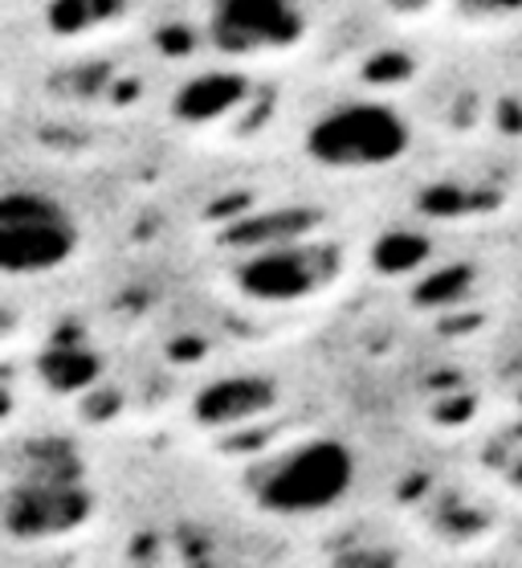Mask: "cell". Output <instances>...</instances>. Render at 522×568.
Masks as SVG:
<instances>
[{
	"mask_svg": "<svg viewBox=\"0 0 522 568\" xmlns=\"http://www.w3.org/2000/svg\"><path fill=\"white\" fill-rule=\"evenodd\" d=\"M319 0H192L188 38L196 50L229 58L269 78H298L327 38Z\"/></svg>",
	"mask_w": 522,
	"mask_h": 568,
	"instance_id": "cell-4",
	"label": "cell"
},
{
	"mask_svg": "<svg viewBox=\"0 0 522 568\" xmlns=\"http://www.w3.org/2000/svg\"><path fill=\"white\" fill-rule=\"evenodd\" d=\"M368 254V237H347L339 225L306 237L213 254V286L237 315L286 320L351 295V286L364 283Z\"/></svg>",
	"mask_w": 522,
	"mask_h": 568,
	"instance_id": "cell-3",
	"label": "cell"
},
{
	"mask_svg": "<svg viewBox=\"0 0 522 568\" xmlns=\"http://www.w3.org/2000/svg\"><path fill=\"white\" fill-rule=\"evenodd\" d=\"M274 135L294 181L344 201L405 189L437 152L400 82L383 78H339L315 99L294 94Z\"/></svg>",
	"mask_w": 522,
	"mask_h": 568,
	"instance_id": "cell-1",
	"label": "cell"
},
{
	"mask_svg": "<svg viewBox=\"0 0 522 568\" xmlns=\"http://www.w3.org/2000/svg\"><path fill=\"white\" fill-rule=\"evenodd\" d=\"M359 491L364 454L323 422H298L242 458V499L266 528L319 531L347 524Z\"/></svg>",
	"mask_w": 522,
	"mask_h": 568,
	"instance_id": "cell-2",
	"label": "cell"
},
{
	"mask_svg": "<svg viewBox=\"0 0 522 568\" xmlns=\"http://www.w3.org/2000/svg\"><path fill=\"white\" fill-rule=\"evenodd\" d=\"M155 0H29L33 58H86L152 45Z\"/></svg>",
	"mask_w": 522,
	"mask_h": 568,
	"instance_id": "cell-6",
	"label": "cell"
},
{
	"mask_svg": "<svg viewBox=\"0 0 522 568\" xmlns=\"http://www.w3.org/2000/svg\"><path fill=\"white\" fill-rule=\"evenodd\" d=\"M290 417L294 397L286 381L249 356H229L217 373L192 381L180 400V426L204 442H249L262 429L294 426Z\"/></svg>",
	"mask_w": 522,
	"mask_h": 568,
	"instance_id": "cell-5",
	"label": "cell"
}]
</instances>
